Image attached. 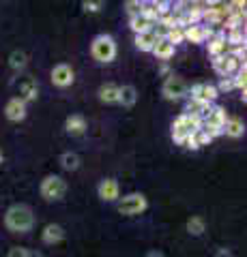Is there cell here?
Here are the masks:
<instances>
[{
    "instance_id": "3957f363",
    "label": "cell",
    "mask_w": 247,
    "mask_h": 257,
    "mask_svg": "<svg viewBox=\"0 0 247 257\" xmlns=\"http://www.w3.org/2000/svg\"><path fill=\"white\" fill-rule=\"evenodd\" d=\"M91 54L95 56V60L99 62H112L116 56V43L110 35H99L93 39L91 43Z\"/></svg>"
},
{
    "instance_id": "836d02e7",
    "label": "cell",
    "mask_w": 247,
    "mask_h": 257,
    "mask_svg": "<svg viewBox=\"0 0 247 257\" xmlns=\"http://www.w3.org/2000/svg\"><path fill=\"white\" fill-rule=\"evenodd\" d=\"M28 257H43V255L37 253V251H28Z\"/></svg>"
},
{
    "instance_id": "d6986e66",
    "label": "cell",
    "mask_w": 247,
    "mask_h": 257,
    "mask_svg": "<svg viewBox=\"0 0 247 257\" xmlns=\"http://www.w3.org/2000/svg\"><path fill=\"white\" fill-rule=\"evenodd\" d=\"M159 39L153 35V32H144V35H135V47H138L140 52H153L155 43Z\"/></svg>"
},
{
    "instance_id": "d6a6232c",
    "label": "cell",
    "mask_w": 247,
    "mask_h": 257,
    "mask_svg": "<svg viewBox=\"0 0 247 257\" xmlns=\"http://www.w3.org/2000/svg\"><path fill=\"white\" fill-rule=\"evenodd\" d=\"M101 7H103V3H89V0H86V3H84V9H86V11H91V13L99 11Z\"/></svg>"
},
{
    "instance_id": "1f68e13d",
    "label": "cell",
    "mask_w": 247,
    "mask_h": 257,
    "mask_svg": "<svg viewBox=\"0 0 247 257\" xmlns=\"http://www.w3.org/2000/svg\"><path fill=\"white\" fill-rule=\"evenodd\" d=\"M7 257H28V248H24V246H13Z\"/></svg>"
},
{
    "instance_id": "ba28073f",
    "label": "cell",
    "mask_w": 247,
    "mask_h": 257,
    "mask_svg": "<svg viewBox=\"0 0 247 257\" xmlns=\"http://www.w3.org/2000/svg\"><path fill=\"white\" fill-rule=\"evenodd\" d=\"M191 99H198V101H204V103H215V99L219 96L217 92V88H215L213 84H206V82H200V84H196V86H191Z\"/></svg>"
},
{
    "instance_id": "484cf974",
    "label": "cell",
    "mask_w": 247,
    "mask_h": 257,
    "mask_svg": "<svg viewBox=\"0 0 247 257\" xmlns=\"http://www.w3.org/2000/svg\"><path fill=\"white\" fill-rule=\"evenodd\" d=\"M60 165L65 167L67 172H73L79 167V157L75 155V152H65V155L60 157Z\"/></svg>"
},
{
    "instance_id": "7c38bea8",
    "label": "cell",
    "mask_w": 247,
    "mask_h": 257,
    "mask_svg": "<svg viewBox=\"0 0 247 257\" xmlns=\"http://www.w3.org/2000/svg\"><path fill=\"white\" fill-rule=\"evenodd\" d=\"M99 197L103 199V202H114V199H118V182L112 180V178L101 180V184H99Z\"/></svg>"
},
{
    "instance_id": "d590c367",
    "label": "cell",
    "mask_w": 247,
    "mask_h": 257,
    "mask_svg": "<svg viewBox=\"0 0 247 257\" xmlns=\"http://www.w3.org/2000/svg\"><path fill=\"white\" fill-rule=\"evenodd\" d=\"M0 163H3V150H0Z\"/></svg>"
},
{
    "instance_id": "4dcf8cb0",
    "label": "cell",
    "mask_w": 247,
    "mask_h": 257,
    "mask_svg": "<svg viewBox=\"0 0 247 257\" xmlns=\"http://www.w3.org/2000/svg\"><path fill=\"white\" fill-rule=\"evenodd\" d=\"M125 7H127V11H129V15L133 18V15H138V13H140L142 3H140V0H129V3H127Z\"/></svg>"
},
{
    "instance_id": "277c9868",
    "label": "cell",
    "mask_w": 247,
    "mask_h": 257,
    "mask_svg": "<svg viewBox=\"0 0 247 257\" xmlns=\"http://www.w3.org/2000/svg\"><path fill=\"white\" fill-rule=\"evenodd\" d=\"M67 193V182L60 178V176H47V178L41 182V195L47 199V202H56V199H62Z\"/></svg>"
},
{
    "instance_id": "6da1fadb",
    "label": "cell",
    "mask_w": 247,
    "mask_h": 257,
    "mask_svg": "<svg viewBox=\"0 0 247 257\" xmlns=\"http://www.w3.org/2000/svg\"><path fill=\"white\" fill-rule=\"evenodd\" d=\"M5 225L15 234H24V231H30L35 225V214L26 204H15L11 206L5 214Z\"/></svg>"
},
{
    "instance_id": "603a6c76",
    "label": "cell",
    "mask_w": 247,
    "mask_h": 257,
    "mask_svg": "<svg viewBox=\"0 0 247 257\" xmlns=\"http://www.w3.org/2000/svg\"><path fill=\"white\" fill-rule=\"evenodd\" d=\"M183 37H185V41H189V43H204V26L198 24V26L183 28Z\"/></svg>"
},
{
    "instance_id": "8fae6325",
    "label": "cell",
    "mask_w": 247,
    "mask_h": 257,
    "mask_svg": "<svg viewBox=\"0 0 247 257\" xmlns=\"http://www.w3.org/2000/svg\"><path fill=\"white\" fill-rule=\"evenodd\" d=\"M226 120H228V116H226V109H224V107H219V105H213V107H211V111H209V114H206V118L202 120V126L224 128Z\"/></svg>"
},
{
    "instance_id": "f546056e",
    "label": "cell",
    "mask_w": 247,
    "mask_h": 257,
    "mask_svg": "<svg viewBox=\"0 0 247 257\" xmlns=\"http://www.w3.org/2000/svg\"><path fill=\"white\" fill-rule=\"evenodd\" d=\"M215 88H217V92H228V90H232V88H234L232 77H221L219 86H215Z\"/></svg>"
},
{
    "instance_id": "cb8c5ba5",
    "label": "cell",
    "mask_w": 247,
    "mask_h": 257,
    "mask_svg": "<svg viewBox=\"0 0 247 257\" xmlns=\"http://www.w3.org/2000/svg\"><path fill=\"white\" fill-rule=\"evenodd\" d=\"M118 88L116 84H106L99 88V99L103 103H118Z\"/></svg>"
},
{
    "instance_id": "ac0fdd59",
    "label": "cell",
    "mask_w": 247,
    "mask_h": 257,
    "mask_svg": "<svg viewBox=\"0 0 247 257\" xmlns=\"http://www.w3.org/2000/svg\"><path fill=\"white\" fill-rule=\"evenodd\" d=\"M65 126H67V133H71V135H82L86 131V120H84V116L73 114V116L67 118Z\"/></svg>"
},
{
    "instance_id": "30bf717a",
    "label": "cell",
    "mask_w": 247,
    "mask_h": 257,
    "mask_svg": "<svg viewBox=\"0 0 247 257\" xmlns=\"http://www.w3.org/2000/svg\"><path fill=\"white\" fill-rule=\"evenodd\" d=\"M5 116L9 118L11 122H20V120L26 118V103H24L20 96H13L5 105Z\"/></svg>"
},
{
    "instance_id": "52a82bcc",
    "label": "cell",
    "mask_w": 247,
    "mask_h": 257,
    "mask_svg": "<svg viewBox=\"0 0 247 257\" xmlns=\"http://www.w3.org/2000/svg\"><path fill=\"white\" fill-rule=\"evenodd\" d=\"M161 92H163L166 99L177 101V99H181V96H185V94H187V86H185V82H183L181 77L170 75V77H166Z\"/></svg>"
},
{
    "instance_id": "ffe728a7",
    "label": "cell",
    "mask_w": 247,
    "mask_h": 257,
    "mask_svg": "<svg viewBox=\"0 0 247 257\" xmlns=\"http://www.w3.org/2000/svg\"><path fill=\"white\" fill-rule=\"evenodd\" d=\"M135 101H138V90H135L133 86L118 88V103H123L125 107H131V105H135Z\"/></svg>"
},
{
    "instance_id": "7a4b0ae2",
    "label": "cell",
    "mask_w": 247,
    "mask_h": 257,
    "mask_svg": "<svg viewBox=\"0 0 247 257\" xmlns=\"http://www.w3.org/2000/svg\"><path fill=\"white\" fill-rule=\"evenodd\" d=\"M200 126H202V120L200 118L189 116V114H181L172 122V140H174V144L183 146V142H185L189 135H194Z\"/></svg>"
},
{
    "instance_id": "e575fe53",
    "label": "cell",
    "mask_w": 247,
    "mask_h": 257,
    "mask_svg": "<svg viewBox=\"0 0 247 257\" xmlns=\"http://www.w3.org/2000/svg\"><path fill=\"white\" fill-rule=\"evenodd\" d=\"M146 257H163V255H161V253H155V251H153V253H148Z\"/></svg>"
},
{
    "instance_id": "9c48e42d",
    "label": "cell",
    "mask_w": 247,
    "mask_h": 257,
    "mask_svg": "<svg viewBox=\"0 0 247 257\" xmlns=\"http://www.w3.org/2000/svg\"><path fill=\"white\" fill-rule=\"evenodd\" d=\"M73 69L69 67V64H56V67L52 69V84L58 86V88H67L73 84Z\"/></svg>"
},
{
    "instance_id": "e0dca14e",
    "label": "cell",
    "mask_w": 247,
    "mask_h": 257,
    "mask_svg": "<svg viewBox=\"0 0 247 257\" xmlns=\"http://www.w3.org/2000/svg\"><path fill=\"white\" fill-rule=\"evenodd\" d=\"M155 24L157 22H148L146 18H142V15H133V18L129 20V26H131V30L135 32V35H144V32H150Z\"/></svg>"
},
{
    "instance_id": "5bb4252c",
    "label": "cell",
    "mask_w": 247,
    "mask_h": 257,
    "mask_svg": "<svg viewBox=\"0 0 247 257\" xmlns=\"http://www.w3.org/2000/svg\"><path fill=\"white\" fill-rule=\"evenodd\" d=\"M41 238H43L45 244H56V242H60V240L65 238V229H62L60 225H56V223H50V225H45L43 227Z\"/></svg>"
},
{
    "instance_id": "9a60e30c",
    "label": "cell",
    "mask_w": 247,
    "mask_h": 257,
    "mask_svg": "<svg viewBox=\"0 0 247 257\" xmlns=\"http://www.w3.org/2000/svg\"><path fill=\"white\" fill-rule=\"evenodd\" d=\"M211 107H213L211 103H204V101H198V99H191V96H189V101H187V111H185V114L204 120L206 114L211 111Z\"/></svg>"
},
{
    "instance_id": "d4e9b609",
    "label": "cell",
    "mask_w": 247,
    "mask_h": 257,
    "mask_svg": "<svg viewBox=\"0 0 247 257\" xmlns=\"http://www.w3.org/2000/svg\"><path fill=\"white\" fill-rule=\"evenodd\" d=\"M226 43L228 47H238V45H245V30L238 28V30H230L226 32Z\"/></svg>"
},
{
    "instance_id": "8992f818",
    "label": "cell",
    "mask_w": 247,
    "mask_h": 257,
    "mask_svg": "<svg viewBox=\"0 0 247 257\" xmlns=\"http://www.w3.org/2000/svg\"><path fill=\"white\" fill-rule=\"evenodd\" d=\"M243 64H245V62L232 58L230 54H224V56H219V58H213V69H215V73L221 75V77H232V75H236L238 69H241Z\"/></svg>"
},
{
    "instance_id": "4fadbf2b",
    "label": "cell",
    "mask_w": 247,
    "mask_h": 257,
    "mask_svg": "<svg viewBox=\"0 0 247 257\" xmlns=\"http://www.w3.org/2000/svg\"><path fill=\"white\" fill-rule=\"evenodd\" d=\"M37 92H39V86L33 77H26V79H22L20 82V99L24 103H28V101H35L37 99Z\"/></svg>"
},
{
    "instance_id": "44dd1931",
    "label": "cell",
    "mask_w": 247,
    "mask_h": 257,
    "mask_svg": "<svg viewBox=\"0 0 247 257\" xmlns=\"http://www.w3.org/2000/svg\"><path fill=\"white\" fill-rule=\"evenodd\" d=\"M174 50H177V47L170 45L166 39H159V41L155 43V47H153V54L157 56L159 60H170L174 56Z\"/></svg>"
},
{
    "instance_id": "2e32d148",
    "label": "cell",
    "mask_w": 247,
    "mask_h": 257,
    "mask_svg": "<svg viewBox=\"0 0 247 257\" xmlns=\"http://www.w3.org/2000/svg\"><path fill=\"white\" fill-rule=\"evenodd\" d=\"M209 54L213 56V58H219V56L228 54V43H226V37H224V32L221 30L209 41Z\"/></svg>"
},
{
    "instance_id": "5b68a950",
    "label": "cell",
    "mask_w": 247,
    "mask_h": 257,
    "mask_svg": "<svg viewBox=\"0 0 247 257\" xmlns=\"http://www.w3.org/2000/svg\"><path fill=\"white\" fill-rule=\"evenodd\" d=\"M148 208V202L146 197L142 195V193H129V195H125L121 202H118V212L121 214H140L144 212Z\"/></svg>"
},
{
    "instance_id": "f1b7e54d",
    "label": "cell",
    "mask_w": 247,
    "mask_h": 257,
    "mask_svg": "<svg viewBox=\"0 0 247 257\" xmlns=\"http://www.w3.org/2000/svg\"><path fill=\"white\" fill-rule=\"evenodd\" d=\"M166 41H168L170 45H174V47H177L179 43H183L185 41V37H183V28H172L168 32V37H166Z\"/></svg>"
},
{
    "instance_id": "7402d4cb",
    "label": "cell",
    "mask_w": 247,
    "mask_h": 257,
    "mask_svg": "<svg viewBox=\"0 0 247 257\" xmlns=\"http://www.w3.org/2000/svg\"><path fill=\"white\" fill-rule=\"evenodd\" d=\"M221 131H224L228 138H241V135L245 133V124L238 118H228Z\"/></svg>"
},
{
    "instance_id": "4316f807",
    "label": "cell",
    "mask_w": 247,
    "mask_h": 257,
    "mask_svg": "<svg viewBox=\"0 0 247 257\" xmlns=\"http://www.w3.org/2000/svg\"><path fill=\"white\" fill-rule=\"evenodd\" d=\"M187 231L191 236H200L204 231V221L200 219V216H191V219L187 221Z\"/></svg>"
},
{
    "instance_id": "83f0119b",
    "label": "cell",
    "mask_w": 247,
    "mask_h": 257,
    "mask_svg": "<svg viewBox=\"0 0 247 257\" xmlns=\"http://www.w3.org/2000/svg\"><path fill=\"white\" fill-rule=\"evenodd\" d=\"M26 62H28V58H26V54H24V52H13L9 56V64H11V69H15V71L24 69V67H26Z\"/></svg>"
}]
</instances>
